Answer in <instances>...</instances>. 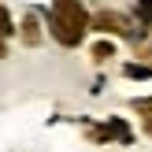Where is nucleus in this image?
Wrapping results in <instances>:
<instances>
[{
    "mask_svg": "<svg viewBox=\"0 0 152 152\" xmlns=\"http://www.w3.org/2000/svg\"><path fill=\"white\" fill-rule=\"evenodd\" d=\"M48 30L63 45H78L82 30H86V11H82V4L78 0H56V7H52V15H48Z\"/></svg>",
    "mask_w": 152,
    "mask_h": 152,
    "instance_id": "f257e3e1",
    "label": "nucleus"
},
{
    "mask_svg": "<svg viewBox=\"0 0 152 152\" xmlns=\"http://www.w3.org/2000/svg\"><path fill=\"white\" fill-rule=\"evenodd\" d=\"M93 26H96V30H111V34H126V22L119 19V15H111V11H100V15L93 19Z\"/></svg>",
    "mask_w": 152,
    "mask_h": 152,
    "instance_id": "f03ea898",
    "label": "nucleus"
},
{
    "mask_svg": "<svg viewBox=\"0 0 152 152\" xmlns=\"http://www.w3.org/2000/svg\"><path fill=\"white\" fill-rule=\"evenodd\" d=\"M126 78H152V67H141V63H126Z\"/></svg>",
    "mask_w": 152,
    "mask_h": 152,
    "instance_id": "7ed1b4c3",
    "label": "nucleus"
},
{
    "mask_svg": "<svg viewBox=\"0 0 152 152\" xmlns=\"http://www.w3.org/2000/svg\"><path fill=\"white\" fill-rule=\"evenodd\" d=\"M137 15H141V19H145L148 26H152V0H137Z\"/></svg>",
    "mask_w": 152,
    "mask_h": 152,
    "instance_id": "20e7f679",
    "label": "nucleus"
},
{
    "mask_svg": "<svg viewBox=\"0 0 152 152\" xmlns=\"http://www.w3.org/2000/svg\"><path fill=\"white\" fill-rule=\"evenodd\" d=\"M111 52H115V48H111V45H96V48H93V56H96V59H108Z\"/></svg>",
    "mask_w": 152,
    "mask_h": 152,
    "instance_id": "39448f33",
    "label": "nucleus"
},
{
    "mask_svg": "<svg viewBox=\"0 0 152 152\" xmlns=\"http://www.w3.org/2000/svg\"><path fill=\"white\" fill-rule=\"evenodd\" d=\"M137 108H141V111H152V100H141Z\"/></svg>",
    "mask_w": 152,
    "mask_h": 152,
    "instance_id": "423d86ee",
    "label": "nucleus"
},
{
    "mask_svg": "<svg viewBox=\"0 0 152 152\" xmlns=\"http://www.w3.org/2000/svg\"><path fill=\"white\" fill-rule=\"evenodd\" d=\"M4 52H7V48H4V41H0V56H4Z\"/></svg>",
    "mask_w": 152,
    "mask_h": 152,
    "instance_id": "0eeeda50",
    "label": "nucleus"
}]
</instances>
